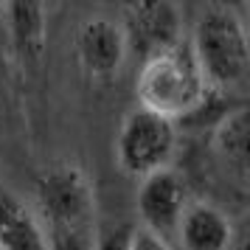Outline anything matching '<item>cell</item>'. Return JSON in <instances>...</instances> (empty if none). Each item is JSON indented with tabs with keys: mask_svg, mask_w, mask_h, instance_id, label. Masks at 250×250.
Listing matches in <instances>:
<instances>
[{
	"mask_svg": "<svg viewBox=\"0 0 250 250\" xmlns=\"http://www.w3.org/2000/svg\"><path fill=\"white\" fill-rule=\"evenodd\" d=\"M34 205L48 250H93V188L79 166L59 163L48 169L37 180Z\"/></svg>",
	"mask_w": 250,
	"mask_h": 250,
	"instance_id": "cell-1",
	"label": "cell"
},
{
	"mask_svg": "<svg viewBox=\"0 0 250 250\" xmlns=\"http://www.w3.org/2000/svg\"><path fill=\"white\" fill-rule=\"evenodd\" d=\"M211 93L214 90L208 87L186 40L155 57H146L135 76L138 107L169 121L200 113L208 104Z\"/></svg>",
	"mask_w": 250,
	"mask_h": 250,
	"instance_id": "cell-2",
	"label": "cell"
},
{
	"mask_svg": "<svg viewBox=\"0 0 250 250\" xmlns=\"http://www.w3.org/2000/svg\"><path fill=\"white\" fill-rule=\"evenodd\" d=\"M197 65L214 93L239 90L250 70V37L245 20L230 6H208L197 17L188 40Z\"/></svg>",
	"mask_w": 250,
	"mask_h": 250,
	"instance_id": "cell-3",
	"label": "cell"
},
{
	"mask_svg": "<svg viewBox=\"0 0 250 250\" xmlns=\"http://www.w3.org/2000/svg\"><path fill=\"white\" fill-rule=\"evenodd\" d=\"M177 152V124L158 113L135 107L121 118L115 135V163L118 169L144 180L160 169H171Z\"/></svg>",
	"mask_w": 250,
	"mask_h": 250,
	"instance_id": "cell-4",
	"label": "cell"
},
{
	"mask_svg": "<svg viewBox=\"0 0 250 250\" xmlns=\"http://www.w3.org/2000/svg\"><path fill=\"white\" fill-rule=\"evenodd\" d=\"M121 28L126 37V51L132 48L141 62L166 48L183 42V14L174 3H129L121 9Z\"/></svg>",
	"mask_w": 250,
	"mask_h": 250,
	"instance_id": "cell-5",
	"label": "cell"
},
{
	"mask_svg": "<svg viewBox=\"0 0 250 250\" xmlns=\"http://www.w3.org/2000/svg\"><path fill=\"white\" fill-rule=\"evenodd\" d=\"M188 200L186 183L174 169H160L141 180L135 194V211L141 219V228L166 239L174 233Z\"/></svg>",
	"mask_w": 250,
	"mask_h": 250,
	"instance_id": "cell-6",
	"label": "cell"
},
{
	"mask_svg": "<svg viewBox=\"0 0 250 250\" xmlns=\"http://www.w3.org/2000/svg\"><path fill=\"white\" fill-rule=\"evenodd\" d=\"M124 28L113 17H87L76 31V59L90 79H113L126 59Z\"/></svg>",
	"mask_w": 250,
	"mask_h": 250,
	"instance_id": "cell-7",
	"label": "cell"
},
{
	"mask_svg": "<svg viewBox=\"0 0 250 250\" xmlns=\"http://www.w3.org/2000/svg\"><path fill=\"white\" fill-rule=\"evenodd\" d=\"M6 17V37L14 59L23 68H34L45 54L48 42V17L45 6L40 3H6L0 6Z\"/></svg>",
	"mask_w": 250,
	"mask_h": 250,
	"instance_id": "cell-8",
	"label": "cell"
},
{
	"mask_svg": "<svg viewBox=\"0 0 250 250\" xmlns=\"http://www.w3.org/2000/svg\"><path fill=\"white\" fill-rule=\"evenodd\" d=\"M183 250H230L233 222L214 203L194 200L186 205L180 222L174 228Z\"/></svg>",
	"mask_w": 250,
	"mask_h": 250,
	"instance_id": "cell-9",
	"label": "cell"
},
{
	"mask_svg": "<svg viewBox=\"0 0 250 250\" xmlns=\"http://www.w3.org/2000/svg\"><path fill=\"white\" fill-rule=\"evenodd\" d=\"M0 250H48L45 230L34 208L0 186Z\"/></svg>",
	"mask_w": 250,
	"mask_h": 250,
	"instance_id": "cell-10",
	"label": "cell"
},
{
	"mask_svg": "<svg viewBox=\"0 0 250 250\" xmlns=\"http://www.w3.org/2000/svg\"><path fill=\"white\" fill-rule=\"evenodd\" d=\"M211 144L216 155L228 163V169L236 171L245 180L248 174V107L245 104L225 110V115L214 126Z\"/></svg>",
	"mask_w": 250,
	"mask_h": 250,
	"instance_id": "cell-11",
	"label": "cell"
},
{
	"mask_svg": "<svg viewBox=\"0 0 250 250\" xmlns=\"http://www.w3.org/2000/svg\"><path fill=\"white\" fill-rule=\"evenodd\" d=\"M129 233H132V225L107 228V230H102V233H96L93 250H126L129 248Z\"/></svg>",
	"mask_w": 250,
	"mask_h": 250,
	"instance_id": "cell-12",
	"label": "cell"
},
{
	"mask_svg": "<svg viewBox=\"0 0 250 250\" xmlns=\"http://www.w3.org/2000/svg\"><path fill=\"white\" fill-rule=\"evenodd\" d=\"M126 250H171V248H169L166 239L155 236V233H149L144 228H132V233H129V248Z\"/></svg>",
	"mask_w": 250,
	"mask_h": 250,
	"instance_id": "cell-13",
	"label": "cell"
}]
</instances>
